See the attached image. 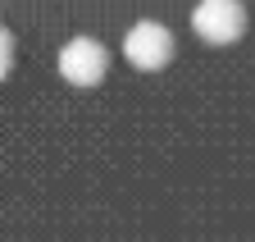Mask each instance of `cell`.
Listing matches in <instances>:
<instances>
[{
  "label": "cell",
  "instance_id": "6da1fadb",
  "mask_svg": "<svg viewBox=\"0 0 255 242\" xmlns=\"http://www.w3.org/2000/svg\"><path fill=\"white\" fill-rule=\"evenodd\" d=\"M191 27L210 46H233L246 32V9H242V0H201L191 9Z\"/></svg>",
  "mask_w": 255,
  "mask_h": 242
},
{
  "label": "cell",
  "instance_id": "7a4b0ae2",
  "mask_svg": "<svg viewBox=\"0 0 255 242\" xmlns=\"http://www.w3.org/2000/svg\"><path fill=\"white\" fill-rule=\"evenodd\" d=\"M123 55H128V64L155 73V69H164L169 59H173V32H169L164 23H155V18H141V23L128 27Z\"/></svg>",
  "mask_w": 255,
  "mask_h": 242
},
{
  "label": "cell",
  "instance_id": "3957f363",
  "mask_svg": "<svg viewBox=\"0 0 255 242\" xmlns=\"http://www.w3.org/2000/svg\"><path fill=\"white\" fill-rule=\"evenodd\" d=\"M59 73H64V82H73V87H96L110 73V55H105L101 41L73 37L69 46L59 50Z\"/></svg>",
  "mask_w": 255,
  "mask_h": 242
},
{
  "label": "cell",
  "instance_id": "277c9868",
  "mask_svg": "<svg viewBox=\"0 0 255 242\" xmlns=\"http://www.w3.org/2000/svg\"><path fill=\"white\" fill-rule=\"evenodd\" d=\"M14 69V37H9V27H0V82L9 78Z\"/></svg>",
  "mask_w": 255,
  "mask_h": 242
}]
</instances>
